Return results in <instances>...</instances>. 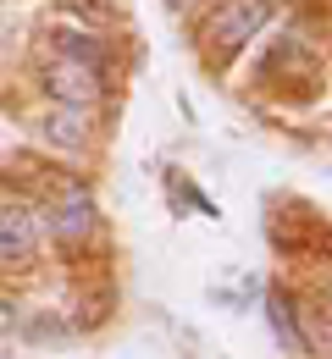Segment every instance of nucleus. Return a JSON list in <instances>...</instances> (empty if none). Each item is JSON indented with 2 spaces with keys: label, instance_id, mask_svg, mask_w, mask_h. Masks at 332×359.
<instances>
[{
  "label": "nucleus",
  "instance_id": "obj_7",
  "mask_svg": "<svg viewBox=\"0 0 332 359\" xmlns=\"http://www.w3.org/2000/svg\"><path fill=\"white\" fill-rule=\"evenodd\" d=\"M17 326V315H11V304H0V332H11Z\"/></svg>",
  "mask_w": 332,
  "mask_h": 359
},
{
  "label": "nucleus",
  "instance_id": "obj_9",
  "mask_svg": "<svg viewBox=\"0 0 332 359\" xmlns=\"http://www.w3.org/2000/svg\"><path fill=\"white\" fill-rule=\"evenodd\" d=\"M327 304H332V282H327Z\"/></svg>",
  "mask_w": 332,
  "mask_h": 359
},
{
  "label": "nucleus",
  "instance_id": "obj_4",
  "mask_svg": "<svg viewBox=\"0 0 332 359\" xmlns=\"http://www.w3.org/2000/svg\"><path fill=\"white\" fill-rule=\"evenodd\" d=\"M50 232L61 238V243H78L84 232H95V199H89V188H67L61 199H55V210H50Z\"/></svg>",
  "mask_w": 332,
  "mask_h": 359
},
{
  "label": "nucleus",
  "instance_id": "obj_3",
  "mask_svg": "<svg viewBox=\"0 0 332 359\" xmlns=\"http://www.w3.org/2000/svg\"><path fill=\"white\" fill-rule=\"evenodd\" d=\"M34 249H39V216L22 205H11V210H0V266L6 271H17V266H28L34 260Z\"/></svg>",
  "mask_w": 332,
  "mask_h": 359
},
{
  "label": "nucleus",
  "instance_id": "obj_5",
  "mask_svg": "<svg viewBox=\"0 0 332 359\" xmlns=\"http://www.w3.org/2000/svg\"><path fill=\"white\" fill-rule=\"evenodd\" d=\"M45 138H50V144H72V149H78V144L89 138V116H84L78 105L50 111V116H45Z\"/></svg>",
  "mask_w": 332,
  "mask_h": 359
},
{
  "label": "nucleus",
  "instance_id": "obj_1",
  "mask_svg": "<svg viewBox=\"0 0 332 359\" xmlns=\"http://www.w3.org/2000/svg\"><path fill=\"white\" fill-rule=\"evenodd\" d=\"M266 17H272V0H222V6L211 11V22H205V50H211V61H227L233 50H244L260 28H266Z\"/></svg>",
  "mask_w": 332,
  "mask_h": 359
},
{
  "label": "nucleus",
  "instance_id": "obj_8",
  "mask_svg": "<svg viewBox=\"0 0 332 359\" xmlns=\"http://www.w3.org/2000/svg\"><path fill=\"white\" fill-rule=\"evenodd\" d=\"M166 6H178V11H183V6H199V0H166Z\"/></svg>",
  "mask_w": 332,
  "mask_h": 359
},
{
  "label": "nucleus",
  "instance_id": "obj_6",
  "mask_svg": "<svg viewBox=\"0 0 332 359\" xmlns=\"http://www.w3.org/2000/svg\"><path fill=\"white\" fill-rule=\"evenodd\" d=\"M266 310H272V332H277V343H283L288 354H305V332H299V320H293V304H288L283 293H266Z\"/></svg>",
  "mask_w": 332,
  "mask_h": 359
},
{
  "label": "nucleus",
  "instance_id": "obj_2",
  "mask_svg": "<svg viewBox=\"0 0 332 359\" xmlns=\"http://www.w3.org/2000/svg\"><path fill=\"white\" fill-rule=\"evenodd\" d=\"M45 89L55 94L61 105H89V100H100L105 78H100V67H95V61L61 55V61H50V72H45Z\"/></svg>",
  "mask_w": 332,
  "mask_h": 359
}]
</instances>
